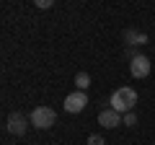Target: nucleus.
<instances>
[{
	"mask_svg": "<svg viewBox=\"0 0 155 145\" xmlns=\"http://www.w3.org/2000/svg\"><path fill=\"white\" fill-rule=\"evenodd\" d=\"M54 122H57V114H54V109H49V106H36V109L31 112V124L36 130H49Z\"/></svg>",
	"mask_w": 155,
	"mask_h": 145,
	"instance_id": "nucleus-2",
	"label": "nucleus"
},
{
	"mask_svg": "<svg viewBox=\"0 0 155 145\" xmlns=\"http://www.w3.org/2000/svg\"><path fill=\"white\" fill-rule=\"evenodd\" d=\"M98 124L106 127V130H114V127H119V124H124V117L119 112H114L111 106H106V109L98 112Z\"/></svg>",
	"mask_w": 155,
	"mask_h": 145,
	"instance_id": "nucleus-4",
	"label": "nucleus"
},
{
	"mask_svg": "<svg viewBox=\"0 0 155 145\" xmlns=\"http://www.w3.org/2000/svg\"><path fill=\"white\" fill-rule=\"evenodd\" d=\"M129 72H132L134 78H147L150 75V57L137 55L132 62H129Z\"/></svg>",
	"mask_w": 155,
	"mask_h": 145,
	"instance_id": "nucleus-6",
	"label": "nucleus"
},
{
	"mask_svg": "<svg viewBox=\"0 0 155 145\" xmlns=\"http://www.w3.org/2000/svg\"><path fill=\"white\" fill-rule=\"evenodd\" d=\"M124 124H127V127H134V124H137V114L127 112V114H124Z\"/></svg>",
	"mask_w": 155,
	"mask_h": 145,
	"instance_id": "nucleus-9",
	"label": "nucleus"
},
{
	"mask_svg": "<svg viewBox=\"0 0 155 145\" xmlns=\"http://www.w3.org/2000/svg\"><path fill=\"white\" fill-rule=\"evenodd\" d=\"M124 42L129 47H142V44H147V34L137 31V29H127L124 31Z\"/></svg>",
	"mask_w": 155,
	"mask_h": 145,
	"instance_id": "nucleus-7",
	"label": "nucleus"
},
{
	"mask_svg": "<svg viewBox=\"0 0 155 145\" xmlns=\"http://www.w3.org/2000/svg\"><path fill=\"white\" fill-rule=\"evenodd\" d=\"M88 106V96H85V91H75V93H70L65 99V112L70 114H80Z\"/></svg>",
	"mask_w": 155,
	"mask_h": 145,
	"instance_id": "nucleus-3",
	"label": "nucleus"
},
{
	"mask_svg": "<svg viewBox=\"0 0 155 145\" xmlns=\"http://www.w3.org/2000/svg\"><path fill=\"white\" fill-rule=\"evenodd\" d=\"M28 130V119L23 112H13L11 117H8V132L16 135V137H21V135H26Z\"/></svg>",
	"mask_w": 155,
	"mask_h": 145,
	"instance_id": "nucleus-5",
	"label": "nucleus"
},
{
	"mask_svg": "<svg viewBox=\"0 0 155 145\" xmlns=\"http://www.w3.org/2000/svg\"><path fill=\"white\" fill-rule=\"evenodd\" d=\"M88 145H104V137H101V135H91V137H88Z\"/></svg>",
	"mask_w": 155,
	"mask_h": 145,
	"instance_id": "nucleus-11",
	"label": "nucleus"
},
{
	"mask_svg": "<svg viewBox=\"0 0 155 145\" xmlns=\"http://www.w3.org/2000/svg\"><path fill=\"white\" fill-rule=\"evenodd\" d=\"M75 86H78V91H85L91 86V75L88 72H78L75 75Z\"/></svg>",
	"mask_w": 155,
	"mask_h": 145,
	"instance_id": "nucleus-8",
	"label": "nucleus"
},
{
	"mask_svg": "<svg viewBox=\"0 0 155 145\" xmlns=\"http://www.w3.org/2000/svg\"><path fill=\"white\" fill-rule=\"evenodd\" d=\"M134 104H137V91L129 88V86H122V88H116L109 99V106L114 112H119L124 117L127 112H134Z\"/></svg>",
	"mask_w": 155,
	"mask_h": 145,
	"instance_id": "nucleus-1",
	"label": "nucleus"
},
{
	"mask_svg": "<svg viewBox=\"0 0 155 145\" xmlns=\"http://www.w3.org/2000/svg\"><path fill=\"white\" fill-rule=\"evenodd\" d=\"M52 5H54L52 0H36V8H41V11H49Z\"/></svg>",
	"mask_w": 155,
	"mask_h": 145,
	"instance_id": "nucleus-10",
	"label": "nucleus"
}]
</instances>
